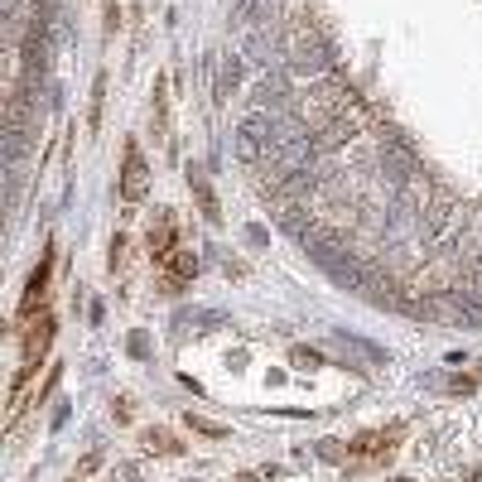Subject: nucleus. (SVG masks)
I'll use <instances>...</instances> for the list:
<instances>
[{
  "mask_svg": "<svg viewBox=\"0 0 482 482\" xmlns=\"http://www.w3.org/2000/svg\"><path fill=\"white\" fill-rule=\"evenodd\" d=\"M198 275V251H188V246H179V251L169 256V261L159 266V295L164 299H179L188 285H193Z\"/></svg>",
  "mask_w": 482,
  "mask_h": 482,
  "instance_id": "39448f33",
  "label": "nucleus"
},
{
  "mask_svg": "<svg viewBox=\"0 0 482 482\" xmlns=\"http://www.w3.org/2000/svg\"><path fill=\"white\" fill-rule=\"evenodd\" d=\"M232 482H261V473H237Z\"/></svg>",
  "mask_w": 482,
  "mask_h": 482,
  "instance_id": "f3484780",
  "label": "nucleus"
},
{
  "mask_svg": "<svg viewBox=\"0 0 482 482\" xmlns=\"http://www.w3.org/2000/svg\"><path fill=\"white\" fill-rule=\"evenodd\" d=\"M386 482H415V478H386Z\"/></svg>",
  "mask_w": 482,
  "mask_h": 482,
  "instance_id": "a211bd4d",
  "label": "nucleus"
},
{
  "mask_svg": "<svg viewBox=\"0 0 482 482\" xmlns=\"http://www.w3.org/2000/svg\"><path fill=\"white\" fill-rule=\"evenodd\" d=\"M131 415H135L131 396H116V401H111V420H116V425H131Z\"/></svg>",
  "mask_w": 482,
  "mask_h": 482,
  "instance_id": "4468645a",
  "label": "nucleus"
},
{
  "mask_svg": "<svg viewBox=\"0 0 482 482\" xmlns=\"http://www.w3.org/2000/svg\"><path fill=\"white\" fill-rule=\"evenodd\" d=\"M188 188H193V198H198V208H203V217L217 227V222H222V208H217L213 188H208V179H203V169H188Z\"/></svg>",
  "mask_w": 482,
  "mask_h": 482,
  "instance_id": "0eeeda50",
  "label": "nucleus"
},
{
  "mask_svg": "<svg viewBox=\"0 0 482 482\" xmlns=\"http://www.w3.org/2000/svg\"><path fill=\"white\" fill-rule=\"evenodd\" d=\"M53 266H58V246L49 241V246H44V256H39V266L29 270V285H25V299H20L15 323H29L34 314L49 309V295H53Z\"/></svg>",
  "mask_w": 482,
  "mask_h": 482,
  "instance_id": "f03ea898",
  "label": "nucleus"
},
{
  "mask_svg": "<svg viewBox=\"0 0 482 482\" xmlns=\"http://www.w3.org/2000/svg\"><path fill=\"white\" fill-rule=\"evenodd\" d=\"M150 343H145V333H131V357H145Z\"/></svg>",
  "mask_w": 482,
  "mask_h": 482,
  "instance_id": "dca6fc26",
  "label": "nucleus"
},
{
  "mask_svg": "<svg viewBox=\"0 0 482 482\" xmlns=\"http://www.w3.org/2000/svg\"><path fill=\"white\" fill-rule=\"evenodd\" d=\"M140 449H145V453H155V458H179V453H184V444L174 439L169 429L150 425V429H140Z\"/></svg>",
  "mask_w": 482,
  "mask_h": 482,
  "instance_id": "423d86ee",
  "label": "nucleus"
},
{
  "mask_svg": "<svg viewBox=\"0 0 482 482\" xmlns=\"http://www.w3.org/2000/svg\"><path fill=\"white\" fill-rule=\"evenodd\" d=\"M116 193H121L126 208L145 203V193H150V164H145L140 140H126L121 145V179H116Z\"/></svg>",
  "mask_w": 482,
  "mask_h": 482,
  "instance_id": "7ed1b4c3",
  "label": "nucleus"
},
{
  "mask_svg": "<svg viewBox=\"0 0 482 482\" xmlns=\"http://www.w3.org/2000/svg\"><path fill=\"white\" fill-rule=\"evenodd\" d=\"M102 463H107V453H102V449H92V453H87V458H82V463L73 468V482H87V478L97 473Z\"/></svg>",
  "mask_w": 482,
  "mask_h": 482,
  "instance_id": "f8f14e48",
  "label": "nucleus"
},
{
  "mask_svg": "<svg viewBox=\"0 0 482 482\" xmlns=\"http://www.w3.org/2000/svg\"><path fill=\"white\" fill-rule=\"evenodd\" d=\"M184 425L193 434H208V439H227V425H217V420H208V415H193V410L184 415Z\"/></svg>",
  "mask_w": 482,
  "mask_h": 482,
  "instance_id": "9b49d317",
  "label": "nucleus"
},
{
  "mask_svg": "<svg viewBox=\"0 0 482 482\" xmlns=\"http://www.w3.org/2000/svg\"><path fill=\"white\" fill-rule=\"evenodd\" d=\"M107 270L111 275H126V270H131V241H126L121 232H116L111 246H107Z\"/></svg>",
  "mask_w": 482,
  "mask_h": 482,
  "instance_id": "9d476101",
  "label": "nucleus"
},
{
  "mask_svg": "<svg viewBox=\"0 0 482 482\" xmlns=\"http://www.w3.org/2000/svg\"><path fill=\"white\" fill-rule=\"evenodd\" d=\"M174 251H179V217H174L169 208H159V213L150 217V227H145V256H150V261H155V270H159Z\"/></svg>",
  "mask_w": 482,
  "mask_h": 482,
  "instance_id": "20e7f679",
  "label": "nucleus"
},
{
  "mask_svg": "<svg viewBox=\"0 0 482 482\" xmlns=\"http://www.w3.org/2000/svg\"><path fill=\"white\" fill-rule=\"evenodd\" d=\"M150 131L159 145H169V97H164V78L155 82V102H150Z\"/></svg>",
  "mask_w": 482,
  "mask_h": 482,
  "instance_id": "6e6552de",
  "label": "nucleus"
},
{
  "mask_svg": "<svg viewBox=\"0 0 482 482\" xmlns=\"http://www.w3.org/2000/svg\"><path fill=\"white\" fill-rule=\"evenodd\" d=\"M401 439H405V425H386V429L357 434V439L347 444V458H352L347 473H372V468H386V458L401 449Z\"/></svg>",
  "mask_w": 482,
  "mask_h": 482,
  "instance_id": "f257e3e1",
  "label": "nucleus"
},
{
  "mask_svg": "<svg viewBox=\"0 0 482 482\" xmlns=\"http://www.w3.org/2000/svg\"><path fill=\"white\" fill-rule=\"evenodd\" d=\"M290 362H295V367H304V372H314V367H323V352H314V347H295V352H290Z\"/></svg>",
  "mask_w": 482,
  "mask_h": 482,
  "instance_id": "ddd939ff",
  "label": "nucleus"
},
{
  "mask_svg": "<svg viewBox=\"0 0 482 482\" xmlns=\"http://www.w3.org/2000/svg\"><path fill=\"white\" fill-rule=\"evenodd\" d=\"M102 107H107V73L92 78V102H87V135L102 131Z\"/></svg>",
  "mask_w": 482,
  "mask_h": 482,
  "instance_id": "1a4fd4ad",
  "label": "nucleus"
},
{
  "mask_svg": "<svg viewBox=\"0 0 482 482\" xmlns=\"http://www.w3.org/2000/svg\"><path fill=\"white\" fill-rule=\"evenodd\" d=\"M116 29H121V5L107 0V34H116Z\"/></svg>",
  "mask_w": 482,
  "mask_h": 482,
  "instance_id": "2eb2a0df",
  "label": "nucleus"
}]
</instances>
